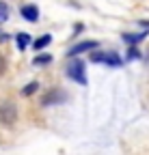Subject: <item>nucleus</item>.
Masks as SVG:
<instances>
[{
    "label": "nucleus",
    "mask_w": 149,
    "mask_h": 155,
    "mask_svg": "<svg viewBox=\"0 0 149 155\" xmlns=\"http://www.w3.org/2000/svg\"><path fill=\"white\" fill-rule=\"evenodd\" d=\"M37 86H39L37 82H30V84H26V88L22 91V95H26V97H28V95H32V93L37 91Z\"/></svg>",
    "instance_id": "f8f14e48"
},
{
    "label": "nucleus",
    "mask_w": 149,
    "mask_h": 155,
    "mask_svg": "<svg viewBox=\"0 0 149 155\" xmlns=\"http://www.w3.org/2000/svg\"><path fill=\"white\" fill-rule=\"evenodd\" d=\"M91 61L93 63H104V65H110V67H121L123 65V58L117 52H93Z\"/></svg>",
    "instance_id": "f257e3e1"
},
{
    "label": "nucleus",
    "mask_w": 149,
    "mask_h": 155,
    "mask_svg": "<svg viewBox=\"0 0 149 155\" xmlns=\"http://www.w3.org/2000/svg\"><path fill=\"white\" fill-rule=\"evenodd\" d=\"M145 37H147L145 32H125V35H123V41L130 43V45H134V43H141Z\"/></svg>",
    "instance_id": "0eeeda50"
},
{
    "label": "nucleus",
    "mask_w": 149,
    "mask_h": 155,
    "mask_svg": "<svg viewBox=\"0 0 149 155\" xmlns=\"http://www.w3.org/2000/svg\"><path fill=\"white\" fill-rule=\"evenodd\" d=\"M15 39H17V48H20L22 52L28 48V43H30V35H26V32H20V35H15Z\"/></svg>",
    "instance_id": "1a4fd4ad"
},
{
    "label": "nucleus",
    "mask_w": 149,
    "mask_h": 155,
    "mask_svg": "<svg viewBox=\"0 0 149 155\" xmlns=\"http://www.w3.org/2000/svg\"><path fill=\"white\" fill-rule=\"evenodd\" d=\"M9 13H11V11H9V7L2 2V0H0V24H5L7 19H9Z\"/></svg>",
    "instance_id": "9d476101"
},
{
    "label": "nucleus",
    "mask_w": 149,
    "mask_h": 155,
    "mask_svg": "<svg viewBox=\"0 0 149 155\" xmlns=\"http://www.w3.org/2000/svg\"><path fill=\"white\" fill-rule=\"evenodd\" d=\"M132 58H141V54H138V50H136V48H130V54H127V61H132Z\"/></svg>",
    "instance_id": "ddd939ff"
},
{
    "label": "nucleus",
    "mask_w": 149,
    "mask_h": 155,
    "mask_svg": "<svg viewBox=\"0 0 149 155\" xmlns=\"http://www.w3.org/2000/svg\"><path fill=\"white\" fill-rule=\"evenodd\" d=\"M50 41H52V37H50V35H43V37H39V39H37V41L32 43V50L41 52L46 45H50Z\"/></svg>",
    "instance_id": "6e6552de"
},
{
    "label": "nucleus",
    "mask_w": 149,
    "mask_h": 155,
    "mask_svg": "<svg viewBox=\"0 0 149 155\" xmlns=\"http://www.w3.org/2000/svg\"><path fill=\"white\" fill-rule=\"evenodd\" d=\"M17 121V108L13 101L5 99V101H0V123L2 125H13Z\"/></svg>",
    "instance_id": "f03ea898"
},
{
    "label": "nucleus",
    "mask_w": 149,
    "mask_h": 155,
    "mask_svg": "<svg viewBox=\"0 0 149 155\" xmlns=\"http://www.w3.org/2000/svg\"><path fill=\"white\" fill-rule=\"evenodd\" d=\"M5 71H7V61H5L2 56H0V75H2Z\"/></svg>",
    "instance_id": "4468645a"
},
{
    "label": "nucleus",
    "mask_w": 149,
    "mask_h": 155,
    "mask_svg": "<svg viewBox=\"0 0 149 155\" xmlns=\"http://www.w3.org/2000/svg\"><path fill=\"white\" fill-rule=\"evenodd\" d=\"M32 63L35 65H48V63H52V56L50 54H41V56H37Z\"/></svg>",
    "instance_id": "9b49d317"
},
{
    "label": "nucleus",
    "mask_w": 149,
    "mask_h": 155,
    "mask_svg": "<svg viewBox=\"0 0 149 155\" xmlns=\"http://www.w3.org/2000/svg\"><path fill=\"white\" fill-rule=\"evenodd\" d=\"M67 78H71L73 82H78V84H84L86 86V71H84V63L82 61H71L67 65Z\"/></svg>",
    "instance_id": "7ed1b4c3"
},
{
    "label": "nucleus",
    "mask_w": 149,
    "mask_h": 155,
    "mask_svg": "<svg viewBox=\"0 0 149 155\" xmlns=\"http://www.w3.org/2000/svg\"><path fill=\"white\" fill-rule=\"evenodd\" d=\"M65 101V93L63 91H52V93H48L46 97H43V106H54V104H63Z\"/></svg>",
    "instance_id": "20e7f679"
},
{
    "label": "nucleus",
    "mask_w": 149,
    "mask_h": 155,
    "mask_svg": "<svg viewBox=\"0 0 149 155\" xmlns=\"http://www.w3.org/2000/svg\"><path fill=\"white\" fill-rule=\"evenodd\" d=\"M95 48H97V41H82V43H78V45H73L67 54H69V56H78V54H82V52L95 50Z\"/></svg>",
    "instance_id": "39448f33"
},
{
    "label": "nucleus",
    "mask_w": 149,
    "mask_h": 155,
    "mask_svg": "<svg viewBox=\"0 0 149 155\" xmlns=\"http://www.w3.org/2000/svg\"><path fill=\"white\" fill-rule=\"evenodd\" d=\"M22 17L26 19V22H37L39 19V9H37L35 5H26V7H22Z\"/></svg>",
    "instance_id": "423d86ee"
}]
</instances>
